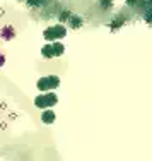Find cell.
Wrapping results in <instances>:
<instances>
[{
    "mask_svg": "<svg viewBox=\"0 0 152 161\" xmlns=\"http://www.w3.org/2000/svg\"><path fill=\"white\" fill-rule=\"evenodd\" d=\"M56 103H58V96H56L53 91H48L46 94H38V96L34 98V106H36V108H41V110L53 108Z\"/></svg>",
    "mask_w": 152,
    "mask_h": 161,
    "instance_id": "obj_1",
    "label": "cell"
},
{
    "mask_svg": "<svg viewBox=\"0 0 152 161\" xmlns=\"http://www.w3.org/2000/svg\"><path fill=\"white\" fill-rule=\"evenodd\" d=\"M67 36V28L63 24H55V26H50L43 31V38L48 41V43H53V41H58L62 38Z\"/></svg>",
    "mask_w": 152,
    "mask_h": 161,
    "instance_id": "obj_2",
    "label": "cell"
},
{
    "mask_svg": "<svg viewBox=\"0 0 152 161\" xmlns=\"http://www.w3.org/2000/svg\"><path fill=\"white\" fill-rule=\"evenodd\" d=\"M60 86V77L58 75H45V77L38 79L36 87L43 93H48V91H55L56 87Z\"/></svg>",
    "mask_w": 152,
    "mask_h": 161,
    "instance_id": "obj_3",
    "label": "cell"
},
{
    "mask_svg": "<svg viewBox=\"0 0 152 161\" xmlns=\"http://www.w3.org/2000/svg\"><path fill=\"white\" fill-rule=\"evenodd\" d=\"M128 21H130V17H128L127 14H125V12H118V16L113 17V21L109 22L108 26H109V29L115 33V31H118V29H121L123 26H127Z\"/></svg>",
    "mask_w": 152,
    "mask_h": 161,
    "instance_id": "obj_4",
    "label": "cell"
},
{
    "mask_svg": "<svg viewBox=\"0 0 152 161\" xmlns=\"http://www.w3.org/2000/svg\"><path fill=\"white\" fill-rule=\"evenodd\" d=\"M137 12H144V21L152 28V0H142Z\"/></svg>",
    "mask_w": 152,
    "mask_h": 161,
    "instance_id": "obj_5",
    "label": "cell"
},
{
    "mask_svg": "<svg viewBox=\"0 0 152 161\" xmlns=\"http://www.w3.org/2000/svg\"><path fill=\"white\" fill-rule=\"evenodd\" d=\"M0 38H2L3 41H10L16 38V28H14L12 24H5L2 26V29H0Z\"/></svg>",
    "mask_w": 152,
    "mask_h": 161,
    "instance_id": "obj_6",
    "label": "cell"
},
{
    "mask_svg": "<svg viewBox=\"0 0 152 161\" xmlns=\"http://www.w3.org/2000/svg\"><path fill=\"white\" fill-rule=\"evenodd\" d=\"M67 24L70 26L72 29H81L82 26H84V19H82L81 14H74V12H72V16L68 17Z\"/></svg>",
    "mask_w": 152,
    "mask_h": 161,
    "instance_id": "obj_7",
    "label": "cell"
},
{
    "mask_svg": "<svg viewBox=\"0 0 152 161\" xmlns=\"http://www.w3.org/2000/svg\"><path fill=\"white\" fill-rule=\"evenodd\" d=\"M55 120H56V115H55V112H53L51 108L43 110V113H41V122H43V124L51 125V124H55Z\"/></svg>",
    "mask_w": 152,
    "mask_h": 161,
    "instance_id": "obj_8",
    "label": "cell"
},
{
    "mask_svg": "<svg viewBox=\"0 0 152 161\" xmlns=\"http://www.w3.org/2000/svg\"><path fill=\"white\" fill-rule=\"evenodd\" d=\"M41 55L43 58H55V52H53V45L51 43H46L43 48H41Z\"/></svg>",
    "mask_w": 152,
    "mask_h": 161,
    "instance_id": "obj_9",
    "label": "cell"
},
{
    "mask_svg": "<svg viewBox=\"0 0 152 161\" xmlns=\"http://www.w3.org/2000/svg\"><path fill=\"white\" fill-rule=\"evenodd\" d=\"M53 52H55V57H62L65 53V45L60 43V41H53Z\"/></svg>",
    "mask_w": 152,
    "mask_h": 161,
    "instance_id": "obj_10",
    "label": "cell"
},
{
    "mask_svg": "<svg viewBox=\"0 0 152 161\" xmlns=\"http://www.w3.org/2000/svg\"><path fill=\"white\" fill-rule=\"evenodd\" d=\"M72 16V12L68 9H63V10H60V14H58V17H60V21L63 22V24H67V21H68V17Z\"/></svg>",
    "mask_w": 152,
    "mask_h": 161,
    "instance_id": "obj_11",
    "label": "cell"
},
{
    "mask_svg": "<svg viewBox=\"0 0 152 161\" xmlns=\"http://www.w3.org/2000/svg\"><path fill=\"white\" fill-rule=\"evenodd\" d=\"M140 2H142V0H125V3H127L128 7H132L134 10H139V7H140Z\"/></svg>",
    "mask_w": 152,
    "mask_h": 161,
    "instance_id": "obj_12",
    "label": "cell"
},
{
    "mask_svg": "<svg viewBox=\"0 0 152 161\" xmlns=\"http://www.w3.org/2000/svg\"><path fill=\"white\" fill-rule=\"evenodd\" d=\"M99 5L104 10H111L113 9V0H99Z\"/></svg>",
    "mask_w": 152,
    "mask_h": 161,
    "instance_id": "obj_13",
    "label": "cell"
},
{
    "mask_svg": "<svg viewBox=\"0 0 152 161\" xmlns=\"http://www.w3.org/2000/svg\"><path fill=\"white\" fill-rule=\"evenodd\" d=\"M26 2H28L29 7H39L41 3H45L46 0H26Z\"/></svg>",
    "mask_w": 152,
    "mask_h": 161,
    "instance_id": "obj_14",
    "label": "cell"
},
{
    "mask_svg": "<svg viewBox=\"0 0 152 161\" xmlns=\"http://www.w3.org/2000/svg\"><path fill=\"white\" fill-rule=\"evenodd\" d=\"M3 64H5V55H3V53H0V69L3 67Z\"/></svg>",
    "mask_w": 152,
    "mask_h": 161,
    "instance_id": "obj_15",
    "label": "cell"
}]
</instances>
